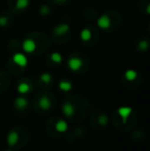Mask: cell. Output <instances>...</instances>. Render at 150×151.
Returning <instances> with one entry per match:
<instances>
[{
    "mask_svg": "<svg viewBox=\"0 0 150 151\" xmlns=\"http://www.w3.org/2000/svg\"><path fill=\"white\" fill-rule=\"evenodd\" d=\"M50 46V38L44 32L34 31L27 34L22 42V50L26 54L40 56L48 50Z\"/></svg>",
    "mask_w": 150,
    "mask_h": 151,
    "instance_id": "cell-1",
    "label": "cell"
},
{
    "mask_svg": "<svg viewBox=\"0 0 150 151\" xmlns=\"http://www.w3.org/2000/svg\"><path fill=\"white\" fill-rule=\"evenodd\" d=\"M122 24V16L118 10L108 9L97 18V25L105 33H113L120 28Z\"/></svg>",
    "mask_w": 150,
    "mask_h": 151,
    "instance_id": "cell-2",
    "label": "cell"
},
{
    "mask_svg": "<svg viewBox=\"0 0 150 151\" xmlns=\"http://www.w3.org/2000/svg\"><path fill=\"white\" fill-rule=\"evenodd\" d=\"M67 66L74 73H85L90 68V59L81 52H73L67 58Z\"/></svg>",
    "mask_w": 150,
    "mask_h": 151,
    "instance_id": "cell-3",
    "label": "cell"
},
{
    "mask_svg": "<svg viewBox=\"0 0 150 151\" xmlns=\"http://www.w3.org/2000/svg\"><path fill=\"white\" fill-rule=\"evenodd\" d=\"M72 36L71 27L67 23H59L52 29V40L57 44H65L70 41Z\"/></svg>",
    "mask_w": 150,
    "mask_h": 151,
    "instance_id": "cell-4",
    "label": "cell"
},
{
    "mask_svg": "<svg viewBox=\"0 0 150 151\" xmlns=\"http://www.w3.org/2000/svg\"><path fill=\"white\" fill-rule=\"evenodd\" d=\"M28 66V59L23 52H14L7 62V69L14 75H20L24 73Z\"/></svg>",
    "mask_w": 150,
    "mask_h": 151,
    "instance_id": "cell-5",
    "label": "cell"
},
{
    "mask_svg": "<svg viewBox=\"0 0 150 151\" xmlns=\"http://www.w3.org/2000/svg\"><path fill=\"white\" fill-rule=\"evenodd\" d=\"M79 38L82 45L86 47H92L98 44L100 40V32L95 26L88 25L81 29L79 33Z\"/></svg>",
    "mask_w": 150,
    "mask_h": 151,
    "instance_id": "cell-6",
    "label": "cell"
},
{
    "mask_svg": "<svg viewBox=\"0 0 150 151\" xmlns=\"http://www.w3.org/2000/svg\"><path fill=\"white\" fill-rule=\"evenodd\" d=\"M55 106H56V99L52 93H50L47 91L39 93L34 100V107L39 112H46L52 109Z\"/></svg>",
    "mask_w": 150,
    "mask_h": 151,
    "instance_id": "cell-7",
    "label": "cell"
},
{
    "mask_svg": "<svg viewBox=\"0 0 150 151\" xmlns=\"http://www.w3.org/2000/svg\"><path fill=\"white\" fill-rule=\"evenodd\" d=\"M122 82L128 88H135L142 82V77L136 70L128 69L122 75Z\"/></svg>",
    "mask_w": 150,
    "mask_h": 151,
    "instance_id": "cell-8",
    "label": "cell"
},
{
    "mask_svg": "<svg viewBox=\"0 0 150 151\" xmlns=\"http://www.w3.org/2000/svg\"><path fill=\"white\" fill-rule=\"evenodd\" d=\"M30 0H7V7L14 14H22L29 9Z\"/></svg>",
    "mask_w": 150,
    "mask_h": 151,
    "instance_id": "cell-9",
    "label": "cell"
},
{
    "mask_svg": "<svg viewBox=\"0 0 150 151\" xmlns=\"http://www.w3.org/2000/svg\"><path fill=\"white\" fill-rule=\"evenodd\" d=\"M44 62H45V65L48 66V67L58 68L63 64V62H64V58H63V56L60 54V52H50L48 56H46Z\"/></svg>",
    "mask_w": 150,
    "mask_h": 151,
    "instance_id": "cell-10",
    "label": "cell"
},
{
    "mask_svg": "<svg viewBox=\"0 0 150 151\" xmlns=\"http://www.w3.org/2000/svg\"><path fill=\"white\" fill-rule=\"evenodd\" d=\"M134 47L136 50V52H139V54L147 52L150 47V39L147 36H140L135 41Z\"/></svg>",
    "mask_w": 150,
    "mask_h": 151,
    "instance_id": "cell-11",
    "label": "cell"
},
{
    "mask_svg": "<svg viewBox=\"0 0 150 151\" xmlns=\"http://www.w3.org/2000/svg\"><path fill=\"white\" fill-rule=\"evenodd\" d=\"M52 84H54V77L50 73L48 72H43L41 73L37 78V86L40 88H44V90H47V88H52Z\"/></svg>",
    "mask_w": 150,
    "mask_h": 151,
    "instance_id": "cell-12",
    "label": "cell"
},
{
    "mask_svg": "<svg viewBox=\"0 0 150 151\" xmlns=\"http://www.w3.org/2000/svg\"><path fill=\"white\" fill-rule=\"evenodd\" d=\"M14 17L9 10H4L0 12V28L8 29L14 25Z\"/></svg>",
    "mask_w": 150,
    "mask_h": 151,
    "instance_id": "cell-13",
    "label": "cell"
},
{
    "mask_svg": "<svg viewBox=\"0 0 150 151\" xmlns=\"http://www.w3.org/2000/svg\"><path fill=\"white\" fill-rule=\"evenodd\" d=\"M18 91L22 95H26V93H29L33 91V88H34V84H33L32 80L30 78L27 77H23L21 78L18 81Z\"/></svg>",
    "mask_w": 150,
    "mask_h": 151,
    "instance_id": "cell-14",
    "label": "cell"
},
{
    "mask_svg": "<svg viewBox=\"0 0 150 151\" xmlns=\"http://www.w3.org/2000/svg\"><path fill=\"white\" fill-rule=\"evenodd\" d=\"M7 48L11 52H19L22 50V42L19 39H16V38L10 39L7 42Z\"/></svg>",
    "mask_w": 150,
    "mask_h": 151,
    "instance_id": "cell-15",
    "label": "cell"
},
{
    "mask_svg": "<svg viewBox=\"0 0 150 151\" xmlns=\"http://www.w3.org/2000/svg\"><path fill=\"white\" fill-rule=\"evenodd\" d=\"M10 83L9 76L4 71H0V91H5Z\"/></svg>",
    "mask_w": 150,
    "mask_h": 151,
    "instance_id": "cell-16",
    "label": "cell"
},
{
    "mask_svg": "<svg viewBox=\"0 0 150 151\" xmlns=\"http://www.w3.org/2000/svg\"><path fill=\"white\" fill-rule=\"evenodd\" d=\"M28 106L29 101L25 97H19L14 101V107L17 110H25L26 108H28Z\"/></svg>",
    "mask_w": 150,
    "mask_h": 151,
    "instance_id": "cell-17",
    "label": "cell"
},
{
    "mask_svg": "<svg viewBox=\"0 0 150 151\" xmlns=\"http://www.w3.org/2000/svg\"><path fill=\"white\" fill-rule=\"evenodd\" d=\"M138 8L145 16L150 14V0H139Z\"/></svg>",
    "mask_w": 150,
    "mask_h": 151,
    "instance_id": "cell-18",
    "label": "cell"
},
{
    "mask_svg": "<svg viewBox=\"0 0 150 151\" xmlns=\"http://www.w3.org/2000/svg\"><path fill=\"white\" fill-rule=\"evenodd\" d=\"M52 12V8L48 5L47 3H44V4H41L38 8V14H39L40 17L42 18H46V17L50 16V14Z\"/></svg>",
    "mask_w": 150,
    "mask_h": 151,
    "instance_id": "cell-19",
    "label": "cell"
},
{
    "mask_svg": "<svg viewBox=\"0 0 150 151\" xmlns=\"http://www.w3.org/2000/svg\"><path fill=\"white\" fill-rule=\"evenodd\" d=\"M72 88H73L72 82H71L69 79H66V78H64V79H62L60 82H59V88H60L62 91H64V93L70 91L72 90Z\"/></svg>",
    "mask_w": 150,
    "mask_h": 151,
    "instance_id": "cell-20",
    "label": "cell"
},
{
    "mask_svg": "<svg viewBox=\"0 0 150 151\" xmlns=\"http://www.w3.org/2000/svg\"><path fill=\"white\" fill-rule=\"evenodd\" d=\"M83 17L88 21H94L98 18V12L95 8H86L83 12Z\"/></svg>",
    "mask_w": 150,
    "mask_h": 151,
    "instance_id": "cell-21",
    "label": "cell"
},
{
    "mask_svg": "<svg viewBox=\"0 0 150 151\" xmlns=\"http://www.w3.org/2000/svg\"><path fill=\"white\" fill-rule=\"evenodd\" d=\"M118 114H119V116L122 118V122H126V119L128 118V116L132 114V109L131 108H128V107H122V108H119L118 109Z\"/></svg>",
    "mask_w": 150,
    "mask_h": 151,
    "instance_id": "cell-22",
    "label": "cell"
},
{
    "mask_svg": "<svg viewBox=\"0 0 150 151\" xmlns=\"http://www.w3.org/2000/svg\"><path fill=\"white\" fill-rule=\"evenodd\" d=\"M55 129H56V131L58 132V133H64V132L67 131V129H68V124H67V122L65 120L63 119H60L58 121V122L56 123V125H55Z\"/></svg>",
    "mask_w": 150,
    "mask_h": 151,
    "instance_id": "cell-23",
    "label": "cell"
},
{
    "mask_svg": "<svg viewBox=\"0 0 150 151\" xmlns=\"http://www.w3.org/2000/svg\"><path fill=\"white\" fill-rule=\"evenodd\" d=\"M52 2L58 6H64V5H67V4L70 3L71 0H52Z\"/></svg>",
    "mask_w": 150,
    "mask_h": 151,
    "instance_id": "cell-24",
    "label": "cell"
}]
</instances>
